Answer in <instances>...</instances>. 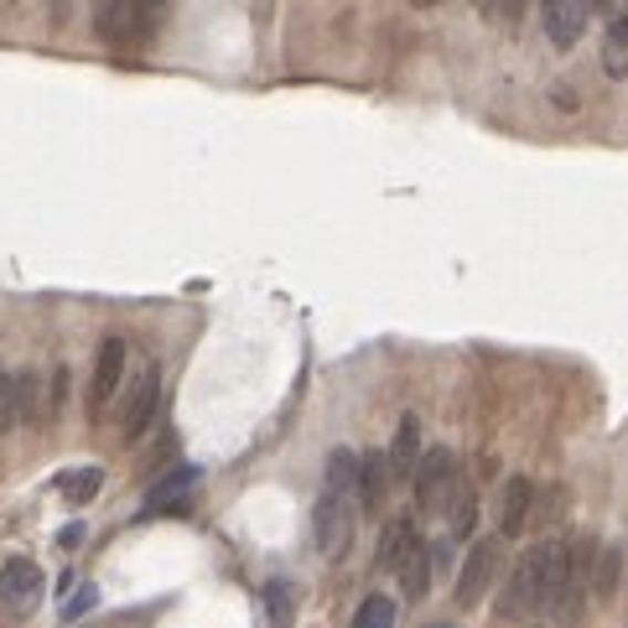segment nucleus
Listing matches in <instances>:
<instances>
[{"instance_id":"f257e3e1","label":"nucleus","mask_w":628,"mask_h":628,"mask_svg":"<svg viewBox=\"0 0 628 628\" xmlns=\"http://www.w3.org/2000/svg\"><path fill=\"white\" fill-rule=\"evenodd\" d=\"M354 520H358V452L333 447L323 468V493L312 510V545L327 561H338L354 545Z\"/></svg>"},{"instance_id":"f03ea898","label":"nucleus","mask_w":628,"mask_h":628,"mask_svg":"<svg viewBox=\"0 0 628 628\" xmlns=\"http://www.w3.org/2000/svg\"><path fill=\"white\" fill-rule=\"evenodd\" d=\"M587 593H593V541L566 535V541H556V556H551V593H545V613H551L556 624H582Z\"/></svg>"},{"instance_id":"7ed1b4c3","label":"nucleus","mask_w":628,"mask_h":628,"mask_svg":"<svg viewBox=\"0 0 628 628\" xmlns=\"http://www.w3.org/2000/svg\"><path fill=\"white\" fill-rule=\"evenodd\" d=\"M551 556H556V541H541L514 561V572L504 577V593H499V608H493L504 624L545 608V593H551Z\"/></svg>"},{"instance_id":"20e7f679","label":"nucleus","mask_w":628,"mask_h":628,"mask_svg":"<svg viewBox=\"0 0 628 628\" xmlns=\"http://www.w3.org/2000/svg\"><path fill=\"white\" fill-rule=\"evenodd\" d=\"M462 489V468H458V452L452 447H426L421 462H416V504L426 514H447L452 499Z\"/></svg>"},{"instance_id":"39448f33","label":"nucleus","mask_w":628,"mask_h":628,"mask_svg":"<svg viewBox=\"0 0 628 628\" xmlns=\"http://www.w3.org/2000/svg\"><path fill=\"white\" fill-rule=\"evenodd\" d=\"M156 410H161V369L156 364H140V374L130 379V390L119 400V442L136 447L146 431H151Z\"/></svg>"},{"instance_id":"423d86ee","label":"nucleus","mask_w":628,"mask_h":628,"mask_svg":"<svg viewBox=\"0 0 628 628\" xmlns=\"http://www.w3.org/2000/svg\"><path fill=\"white\" fill-rule=\"evenodd\" d=\"M125 358H130V343H125V338H104L100 343V354H94V374H88V416H94V421L115 406L119 385H125Z\"/></svg>"},{"instance_id":"0eeeda50","label":"nucleus","mask_w":628,"mask_h":628,"mask_svg":"<svg viewBox=\"0 0 628 628\" xmlns=\"http://www.w3.org/2000/svg\"><path fill=\"white\" fill-rule=\"evenodd\" d=\"M42 566L32 556H11L0 566V608L6 613H32L42 603Z\"/></svg>"},{"instance_id":"6e6552de","label":"nucleus","mask_w":628,"mask_h":628,"mask_svg":"<svg viewBox=\"0 0 628 628\" xmlns=\"http://www.w3.org/2000/svg\"><path fill=\"white\" fill-rule=\"evenodd\" d=\"M499 561H504L499 541H473V556H468V566H462V577H458L462 608H473V603L489 597V582H493V572H499Z\"/></svg>"},{"instance_id":"1a4fd4ad","label":"nucleus","mask_w":628,"mask_h":628,"mask_svg":"<svg viewBox=\"0 0 628 628\" xmlns=\"http://www.w3.org/2000/svg\"><path fill=\"white\" fill-rule=\"evenodd\" d=\"M198 489V468H171L161 483H151V493H146V514L140 520H161V514H182L187 493Z\"/></svg>"},{"instance_id":"9d476101","label":"nucleus","mask_w":628,"mask_h":628,"mask_svg":"<svg viewBox=\"0 0 628 628\" xmlns=\"http://www.w3.org/2000/svg\"><path fill=\"white\" fill-rule=\"evenodd\" d=\"M390 452H364L358 458V514H379L385 510V493H390Z\"/></svg>"},{"instance_id":"9b49d317","label":"nucleus","mask_w":628,"mask_h":628,"mask_svg":"<svg viewBox=\"0 0 628 628\" xmlns=\"http://www.w3.org/2000/svg\"><path fill=\"white\" fill-rule=\"evenodd\" d=\"M94 27H100L104 42H130L140 32V0H100Z\"/></svg>"},{"instance_id":"f8f14e48","label":"nucleus","mask_w":628,"mask_h":628,"mask_svg":"<svg viewBox=\"0 0 628 628\" xmlns=\"http://www.w3.org/2000/svg\"><path fill=\"white\" fill-rule=\"evenodd\" d=\"M437 561H442V551H431V545H416V551L406 556V566L395 572L406 603H421V597L431 593V582H437Z\"/></svg>"},{"instance_id":"ddd939ff","label":"nucleus","mask_w":628,"mask_h":628,"mask_svg":"<svg viewBox=\"0 0 628 628\" xmlns=\"http://www.w3.org/2000/svg\"><path fill=\"white\" fill-rule=\"evenodd\" d=\"M416 545H421V530H416V520H410V514H395L390 525H385V535H379V566H385V572H400Z\"/></svg>"},{"instance_id":"4468645a","label":"nucleus","mask_w":628,"mask_h":628,"mask_svg":"<svg viewBox=\"0 0 628 628\" xmlns=\"http://www.w3.org/2000/svg\"><path fill=\"white\" fill-rule=\"evenodd\" d=\"M582 27H587V11H582L577 0H556V6H545V36H551V48H577Z\"/></svg>"},{"instance_id":"2eb2a0df","label":"nucleus","mask_w":628,"mask_h":628,"mask_svg":"<svg viewBox=\"0 0 628 628\" xmlns=\"http://www.w3.org/2000/svg\"><path fill=\"white\" fill-rule=\"evenodd\" d=\"M421 421L416 416H400V431H395V452H390V478L395 483H406L416 478V462H421Z\"/></svg>"},{"instance_id":"dca6fc26","label":"nucleus","mask_w":628,"mask_h":628,"mask_svg":"<svg viewBox=\"0 0 628 628\" xmlns=\"http://www.w3.org/2000/svg\"><path fill=\"white\" fill-rule=\"evenodd\" d=\"M530 499H535V483H530V478L504 483V499H499V530H504V535H520V530L530 525Z\"/></svg>"},{"instance_id":"f3484780","label":"nucleus","mask_w":628,"mask_h":628,"mask_svg":"<svg viewBox=\"0 0 628 628\" xmlns=\"http://www.w3.org/2000/svg\"><path fill=\"white\" fill-rule=\"evenodd\" d=\"M265 618H271V628H291V618H296V587L286 577L265 582Z\"/></svg>"},{"instance_id":"a211bd4d","label":"nucleus","mask_w":628,"mask_h":628,"mask_svg":"<svg viewBox=\"0 0 628 628\" xmlns=\"http://www.w3.org/2000/svg\"><path fill=\"white\" fill-rule=\"evenodd\" d=\"M100 483H104L100 468H73V473L57 478V493H63L69 504H88V499L100 493Z\"/></svg>"},{"instance_id":"6ab92c4d","label":"nucleus","mask_w":628,"mask_h":628,"mask_svg":"<svg viewBox=\"0 0 628 628\" xmlns=\"http://www.w3.org/2000/svg\"><path fill=\"white\" fill-rule=\"evenodd\" d=\"M618 551H603V556H593V597L597 603H613V593H618Z\"/></svg>"},{"instance_id":"aec40b11","label":"nucleus","mask_w":628,"mask_h":628,"mask_svg":"<svg viewBox=\"0 0 628 628\" xmlns=\"http://www.w3.org/2000/svg\"><path fill=\"white\" fill-rule=\"evenodd\" d=\"M354 628H395V603L385 593H369L354 613Z\"/></svg>"},{"instance_id":"412c9836","label":"nucleus","mask_w":628,"mask_h":628,"mask_svg":"<svg viewBox=\"0 0 628 628\" xmlns=\"http://www.w3.org/2000/svg\"><path fill=\"white\" fill-rule=\"evenodd\" d=\"M447 520H452V535H458V541H468V535H473V525H478V493L468 489V483L458 489V499H452Z\"/></svg>"},{"instance_id":"4be33fe9","label":"nucleus","mask_w":628,"mask_h":628,"mask_svg":"<svg viewBox=\"0 0 628 628\" xmlns=\"http://www.w3.org/2000/svg\"><path fill=\"white\" fill-rule=\"evenodd\" d=\"M17 426V374L0 364V437Z\"/></svg>"},{"instance_id":"5701e85b","label":"nucleus","mask_w":628,"mask_h":628,"mask_svg":"<svg viewBox=\"0 0 628 628\" xmlns=\"http://www.w3.org/2000/svg\"><path fill=\"white\" fill-rule=\"evenodd\" d=\"M603 69H608V78H628V42H618V36L603 42Z\"/></svg>"},{"instance_id":"b1692460","label":"nucleus","mask_w":628,"mask_h":628,"mask_svg":"<svg viewBox=\"0 0 628 628\" xmlns=\"http://www.w3.org/2000/svg\"><path fill=\"white\" fill-rule=\"evenodd\" d=\"M94 603H100V593H94V587H78V593H73L69 603H63V618L73 624V618H84V613L94 608Z\"/></svg>"},{"instance_id":"393cba45","label":"nucleus","mask_w":628,"mask_h":628,"mask_svg":"<svg viewBox=\"0 0 628 628\" xmlns=\"http://www.w3.org/2000/svg\"><path fill=\"white\" fill-rule=\"evenodd\" d=\"M63 400H69V364L52 369V410H63Z\"/></svg>"},{"instance_id":"a878e982","label":"nucleus","mask_w":628,"mask_h":628,"mask_svg":"<svg viewBox=\"0 0 628 628\" xmlns=\"http://www.w3.org/2000/svg\"><path fill=\"white\" fill-rule=\"evenodd\" d=\"M493 17H504L510 27H520V17H525V0H493Z\"/></svg>"},{"instance_id":"bb28decb","label":"nucleus","mask_w":628,"mask_h":628,"mask_svg":"<svg viewBox=\"0 0 628 628\" xmlns=\"http://www.w3.org/2000/svg\"><path fill=\"white\" fill-rule=\"evenodd\" d=\"M69 11H73V0H52V21H69Z\"/></svg>"},{"instance_id":"cd10ccee","label":"nucleus","mask_w":628,"mask_h":628,"mask_svg":"<svg viewBox=\"0 0 628 628\" xmlns=\"http://www.w3.org/2000/svg\"><path fill=\"white\" fill-rule=\"evenodd\" d=\"M582 11H613V0H577Z\"/></svg>"},{"instance_id":"c85d7f7f","label":"nucleus","mask_w":628,"mask_h":628,"mask_svg":"<svg viewBox=\"0 0 628 628\" xmlns=\"http://www.w3.org/2000/svg\"><path fill=\"white\" fill-rule=\"evenodd\" d=\"M478 11H483V17H493V0H473Z\"/></svg>"},{"instance_id":"c756f323","label":"nucleus","mask_w":628,"mask_h":628,"mask_svg":"<svg viewBox=\"0 0 628 628\" xmlns=\"http://www.w3.org/2000/svg\"><path fill=\"white\" fill-rule=\"evenodd\" d=\"M410 6H421V11H426V6H437V0H410Z\"/></svg>"},{"instance_id":"7c9ffc66","label":"nucleus","mask_w":628,"mask_h":628,"mask_svg":"<svg viewBox=\"0 0 628 628\" xmlns=\"http://www.w3.org/2000/svg\"><path fill=\"white\" fill-rule=\"evenodd\" d=\"M541 6H556V0H541Z\"/></svg>"},{"instance_id":"2f4dec72","label":"nucleus","mask_w":628,"mask_h":628,"mask_svg":"<svg viewBox=\"0 0 628 628\" xmlns=\"http://www.w3.org/2000/svg\"><path fill=\"white\" fill-rule=\"evenodd\" d=\"M146 6H161V0H146Z\"/></svg>"}]
</instances>
